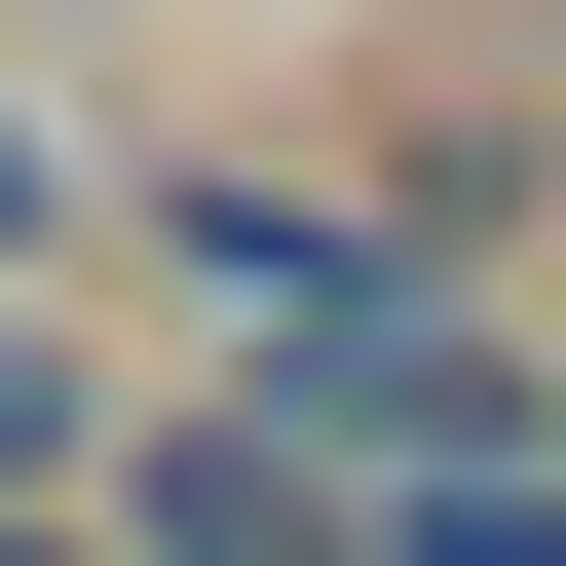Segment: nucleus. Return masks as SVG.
<instances>
[{
	"label": "nucleus",
	"mask_w": 566,
	"mask_h": 566,
	"mask_svg": "<svg viewBox=\"0 0 566 566\" xmlns=\"http://www.w3.org/2000/svg\"><path fill=\"white\" fill-rule=\"evenodd\" d=\"M114 566H378V453L227 378V416H151V453H114Z\"/></svg>",
	"instance_id": "1"
},
{
	"label": "nucleus",
	"mask_w": 566,
	"mask_h": 566,
	"mask_svg": "<svg viewBox=\"0 0 566 566\" xmlns=\"http://www.w3.org/2000/svg\"><path fill=\"white\" fill-rule=\"evenodd\" d=\"M151 264H189V303H227V378H264V340H303L340 264H416V227H340V189H151Z\"/></svg>",
	"instance_id": "2"
},
{
	"label": "nucleus",
	"mask_w": 566,
	"mask_h": 566,
	"mask_svg": "<svg viewBox=\"0 0 566 566\" xmlns=\"http://www.w3.org/2000/svg\"><path fill=\"white\" fill-rule=\"evenodd\" d=\"M114 453H151L114 340H76V303H0V528H114Z\"/></svg>",
	"instance_id": "3"
},
{
	"label": "nucleus",
	"mask_w": 566,
	"mask_h": 566,
	"mask_svg": "<svg viewBox=\"0 0 566 566\" xmlns=\"http://www.w3.org/2000/svg\"><path fill=\"white\" fill-rule=\"evenodd\" d=\"M76 227H114V189H76V114L0 76V303H76Z\"/></svg>",
	"instance_id": "4"
},
{
	"label": "nucleus",
	"mask_w": 566,
	"mask_h": 566,
	"mask_svg": "<svg viewBox=\"0 0 566 566\" xmlns=\"http://www.w3.org/2000/svg\"><path fill=\"white\" fill-rule=\"evenodd\" d=\"M378 566H566V453L528 491H378Z\"/></svg>",
	"instance_id": "5"
}]
</instances>
